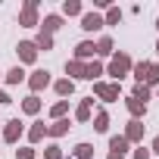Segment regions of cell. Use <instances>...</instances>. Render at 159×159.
Segmentation results:
<instances>
[{
	"mask_svg": "<svg viewBox=\"0 0 159 159\" xmlns=\"http://www.w3.org/2000/svg\"><path fill=\"white\" fill-rule=\"evenodd\" d=\"M131 66H134L131 53L119 50V53H112V56H109V62H106V75H112V81H116V84H122V78H128V75H131Z\"/></svg>",
	"mask_w": 159,
	"mask_h": 159,
	"instance_id": "6da1fadb",
	"label": "cell"
},
{
	"mask_svg": "<svg viewBox=\"0 0 159 159\" xmlns=\"http://www.w3.org/2000/svg\"><path fill=\"white\" fill-rule=\"evenodd\" d=\"M38 10H41V0H25L22 10H19V25H22V28H41Z\"/></svg>",
	"mask_w": 159,
	"mask_h": 159,
	"instance_id": "7a4b0ae2",
	"label": "cell"
},
{
	"mask_svg": "<svg viewBox=\"0 0 159 159\" xmlns=\"http://www.w3.org/2000/svg\"><path fill=\"white\" fill-rule=\"evenodd\" d=\"M91 97H97V100H103V103H116L119 97H122V84H116V81H94V94Z\"/></svg>",
	"mask_w": 159,
	"mask_h": 159,
	"instance_id": "3957f363",
	"label": "cell"
},
{
	"mask_svg": "<svg viewBox=\"0 0 159 159\" xmlns=\"http://www.w3.org/2000/svg\"><path fill=\"white\" fill-rule=\"evenodd\" d=\"M25 81H28V91L38 97L41 91H47V88L53 84V78H50V72H47V69H34V72L25 78Z\"/></svg>",
	"mask_w": 159,
	"mask_h": 159,
	"instance_id": "277c9868",
	"label": "cell"
},
{
	"mask_svg": "<svg viewBox=\"0 0 159 159\" xmlns=\"http://www.w3.org/2000/svg\"><path fill=\"white\" fill-rule=\"evenodd\" d=\"M16 53H19V66H34V62H38V47H34V41H19V44H16Z\"/></svg>",
	"mask_w": 159,
	"mask_h": 159,
	"instance_id": "5b68a950",
	"label": "cell"
},
{
	"mask_svg": "<svg viewBox=\"0 0 159 159\" xmlns=\"http://www.w3.org/2000/svg\"><path fill=\"white\" fill-rule=\"evenodd\" d=\"M22 134H25V125L19 122V116L3 122V140H7V143H19V140H22Z\"/></svg>",
	"mask_w": 159,
	"mask_h": 159,
	"instance_id": "8992f818",
	"label": "cell"
},
{
	"mask_svg": "<svg viewBox=\"0 0 159 159\" xmlns=\"http://www.w3.org/2000/svg\"><path fill=\"white\" fill-rule=\"evenodd\" d=\"M94 56H97V44H94V41H78V44H75L72 59H78V62H91Z\"/></svg>",
	"mask_w": 159,
	"mask_h": 159,
	"instance_id": "52a82bcc",
	"label": "cell"
},
{
	"mask_svg": "<svg viewBox=\"0 0 159 159\" xmlns=\"http://www.w3.org/2000/svg\"><path fill=\"white\" fill-rule=\"evenodd\" d=\"M128 143H143V122H137V119H131L128 125H125V134H122Z\"/></svg>",
	"mask_w": 159,
	"mask_h": 159,
	"instance_id": "ba28073f",
	"label": "cell"
},
{
	"mask_svg": "<svg viewBox=\"0 0 159 159\" xmlns=\"http://www.w3.org/2000/svg\"><path fill=\"white\" fill-rule=\"evenodd\" d=\"M94 119V97H84L75 106V122H91Z\"/></svg>",
	"mask_w": 159,
	"mask_h": 159,
	"instance_id": "9c48e42d",
	"label": "cell"
},
{
	"mask_svg": "<svg viewBox=\"0 0 159 159\" xmlns=\"http://www.w3.org/2000/svg\"><path fill=\"white\" fill-rule=\"evenodd\" d=\"M62 22H66V19H62L59 13H47V16L41 19V31H47V34H56V31L62 28Z\"/></svg>",
	"mask_w": 159,
	"mask_h": 159,
	"instance_id": "30bf717a",
	"label": "cell"
},
{
	"mask_svg": "<svg viewBox=\"0 0 159 159\" xmlns=\"http://www.w3.org/2000/svg\"><path fill=\"white\" fill-rule=\"evenodd\" d=\"M100 28H103V16H100V13H84V16H81V31L94 34V31H100Z\"/></svg>",
	"mask_w": 159,
	"mask_h": 159,
	"instance_id": "8fae6325",
	"label": "cell"
},
{
	"mask_svg": "<svg viewBox=\"0 0 159 159\" xmlns=\"http://www.w3.org/2000/svg\"><path fill=\"white\" fill-rule=\"evenodd\" d=\"M69 128H72V122H69V119H56V122H50V125H47V137L59 140V137H66V134H69Z\"/></svg>",
	"mask_w": 159,
	"mask_h": 159,
	"instance_id": "7c38bea8",
	"label": "cell"
},
{
	"mask_svg": "<svg viewBox=\"0 0 159 159\" xmlns=\"http://www.w3.org/2000/svg\"><path fill=\"white\" fill-rule=\"evenodd\" d=\"M25 78H28V75H25V69H22V66H13V69H7V72H3V84H7V88H16V84H22V81H25Z\"/></svg>",
	"mask_w": 159,
	"mask_h": 159,
	"instance_id": "4fadbf2b",
	"label": "cell"
},
{
	"mask_svg": "<svg viewBox=\"0 0 159 159\" xmlns=\"http://www.w3.org/2000/svg\"><path fill=\"white\" fill-rule=\"evenodd\" d=\"M100 75H106V66H103L100 59L84 62V81H100Z\"/></svg>",
	"mask_w": 159,
	"mask_h": 159,
	"instance_id": "5bb4252c",
	"label": "cell"
},
{
	"mask_svg": "<svg viewBox=\"0 0 159 159\" xmlns=\"http://www.w3.org/2000/svg\"><path fill=\"white\" fill-rule=\"evenodd\" d=\"M62 19H72V16H78L81 19L84 16V3L81 0H62V13H59Z\"/></svg>",
	"mask_w": 159,
	"mask_h": 159,
	"instance_id": "9a60e30c",
	"label": "cell"
},
{
	"mask_svg": "<svg viewBox=\"0 0 159 159\" xmlns=\"http://www.w3.org/2000/svg\"><path fill=\"white\" fill-rule=\"evenodd\" d=\"M66 78H69V81H84V62L66 59Z\"/></svg>",
	"mask_w": 159,
	"mask_h": 159,
	"instance_id": "2e32d148",
	"label": "cell"
},
{
	"mask_svg": "<svg viewBox=\"0 0 159 159\" xmlns=\"http://www.w3.org/2000/svg\"><path fill=\"white\" fill-rule=\"evenodd\" d=\"M25 137H28V147L41 143V140L47 137V125H44V122H31V128L25 131Z\"/></svg>",
	"mask_w": 159,
	"mask_h": 159,
	"instance_id": "e0dca14e",
	"label": "cell"
},
{
	"mask_svg": "<svg viewBox=\"0 0 159 159\" xmlns=\"http://www.w3.org/2000/svg\"><path fill=\"white\" fill-rule=\"evenodd\" d=\"M53 91H56L59 100H69V97L75 94V81H69V78H56V81H53Z\"/></svg>",
	"mask_w": 159,
	"mask_h": 159,
	"instance_id": "ac0fdd59",
	"label": "cell"
},
{
	"mask_svg": "<svg viewBox=\"0 0 159 159\" xmlns=\"http://www.w3.org/2000/svg\"><path fill=\"white\" fill-rule=\"evenodd\" d=\"M125 109H128V112H131V119H137V122H140V119L147 116V103H140V100H134L131 94L125 97Z\"/></svg>",
	"mask_w": 159,
	"mask_h": 159,
	"instance_id": "d6986e66",
	"label": "cell"
},
{
	"mask_svg": "<svg viewBox=\"0 0 159 159\" xmlns=\"http://www.w3.org/2000/svg\"><path fill=\"white\" fill-rule=\"evenodd\" d=\"M112 53H116L112 38H109V34H100V41H97V56H100V59H109Z\"/></svg>",
	"mask_w": 159,
	"mask_h": 159,
	"instance_id": "ffe728a7",
	"label": "cell"
},
{
	"mask_svg": "<svg viewBox=\"0 0 159 159\" xmlns=\"http://www.w3.org/2000/svg\"><path fill=\"white\" fill-rule=\"evenodd\" d=\"M143 84L153 91L159 88V62H147V75H143Z\"/></svg>",
	"mask_w": 159,
	"mask_h": 159,
	"instance_id": "44dd1931",
	"label": "cell"
},
{
	"mask_svg": "<svg viewBox=\"0 0 159 159\" xmlns=\"http://www.w3.org/2000/svg\"><path fill=\"white\" fill-rule=\"evenodd\" d=\"M41 106H44V103H41V97H34V94H28V97L22 100V112H25V116H38Z\"/></svg>",
	"mask_w": 159,
	"mask_h": 159,
	"instance_id": "7402d4cb",
	"label": "cell"
},
{
	"mask_svg": "<svg viewBox=\"0 0 159 159\" xmlns=\"http://www.w3.org/2000/svg\"><path fill=\"white\" fill-rule=\"evenodd\" d=\"M94 131H97V134H106V131H109V112H106V109H97V112H94Z\"/></svg>",
	"mask_w": 159,
	"mask_h": 159,
	"instance_id": "603a6c76",
	"label": "cell"
},
{
	"mask_svg": "<svg viewBox=\"0 0 159 159\" xmlns=\"http://www.w3.org/2000/svg\"><path fill=\"white\" fill-rule=\"evenodd\" d=\"M128 147H131V143H128L122 134H112V137H109V153H119V156H125V153H128Z\"/></svg>",
	"mask_w": 159,
	"mask_h": 159,
	"instance_id": "cb8c5ba5",
	"label": "cell"
},
{
	"mask_svg": "<svg viewBox=\"0 0 159 159\" xmlns=\"http://www.w3.org/2000/svg\"><path fill=\"white\" fill-rule=\"evenodd\" d=\"M72 156H75V159H94V143H88V140H81V143H75Z\"/></svg>",
	"mask_w": 159,
	"mask_h": 159,
	"instance_id": "d4e9b609",
	"label": "cell"
},
{
	"mask_svg": "<svg viewBox=\"0 0 159 159\" xmlns=\"http://www.w3.org/2000/svg\"><path fill=\"white\" fill-rule=\"evenodd\" d=\"M34 47H38V53L44 50H53V34H47V31H38V38H34Z\"/></svg>",
	"mask_w": 159,
	"mask_h": 159,
	"instance_id": "484cf974",
	"label": "cell"
},
{
	"mask_svg": "<svg viewBox=\"0 0 159 159\" xmlns=\"http://www.w3.org/2000/svg\"><path fill=\"white\" fill-rule=\"evenodd\" d=\"M66 116H69V100H56L50 106V119L56 122V119H66Z\"/></svg>",
	"mask_w": 159,
	"mask_h": 159,
	"instance_id": "4316f807",
	"label": "cell"
},
{
	"mask_svg": "<svg viewBox=\"0 0 159 159\" xmlns=\"http://www.w3.org/2000/svg\"><path fill=\"white\" fill-rule=\"evenodd\" d=\"M122 16H125V13H122L119 7H109V10H106V16H103V25H119V22H122Z\"/></svg>",
	"mask_w": 159,
	"mask_h": 159,
	"instance_id": "83f0119b",
	"label": "cell"
},
{
	"mask_svg": "<svg viewBox=\"0 0 159 159\" xmlns=\"http://www.w3.org/2000/svg\"><path fill=\"white\" fill-rule=\"evenodd\" d=\"M131 97H134V100H140V103H147V100L153 97V91H150L147 84H134V91H131Z\"/></svg>",
	"mask_w": 159,
	"mask_h": 159,
	"instance_id": "f1b7e54d",
	"label": "cell"
},
{
	"mask_svg": "<svg viewBox=\"0 0 159 159\" xmlns=\"http://www.w3.org/2000/svg\"><path fill=\"white\" fill-rule=\"evenodd\" d=\"M131 75H134V81H137V84H143V75H147V59L134 62V66H131Z\"/></svg>",
	"mask_w": 159,
	"mask_h": 159,
	"instance_id": "f546056e",
	"label": "cell"
},
{
	"mask_svg": "<svg viewBox=\"0 0 159 159\" xmlns=\"http://www.w3.org/2000/svg\"><path fill=\"white\" fill-rule=\"evenodd\" d=\"M44 159H66V156H62V147H59V143H47V147H44Z\"/></svg>",
	"mask_w": 159,
	"mask_h": 159,
	"instance_id": "4dcf8cb0",
	"label": "cell"
},
{
	"mask_svg": "<svg viewBox=\"0 0 159 159\" xmlns=\"http://www.w3.org/2000/svg\"><path fill=\"white\" fill-rule=\"evenodd\" d=\"M16 159H38V150L34 147H19L16 150Z\"/></svg>",
	"mask_w": 159,
	"mask_h": 159,
	"instance_id": "1f68e13d",
	"label": "cell"
},
{
	"mask_svg": "<svg viewBox=\"0 0 159 159\" xmlns=\"http://www.w3.org/2000/svg\"><path fill=\"white\" fill-rule=\"evenodd\" d=\"M131 159H153V153H150V147H143V143H140V147L131 153Z\"/></svg>",
	"mask_w": 159,
	"mask_h": 159,
	"instance_id": "d6a6232c",
	"label": "cell"
},
{
	"mask_svg": "<svg viewBox=\"0 0 159 159\" xmlns=\"http://www.w3.org/2000/svg\"><path fill=\"white\" fill-rule=\"evenodd\" d=\"M10 103H13V97H10L3 88H0V106H10Z\"/></svg>",
	"mask_w": 159,
	"mask_h": 159,
	"instance_id": "836d02e7",
	"label": "cell"
},
{
	"mask_svg": "<svg viewBox=\"0 0 159 159\" xmlns=\"http://www.w3.org/2000/svg\"><path fill=\"white\" fill-rule=\"evenodd\" d=\"M150 153H153V156H159V134L153 137V143H150Z\"/></svg>",
	"mask_w": 159,
	"mask_h": 159,
	"instance_id": "e575fe53",
	"label": "cell"
},
{
	"mask_svg": "<svg viewBox=\"0 0 159 159\" xmlns=\"http://www.w3.org/2000/svg\"><path fill=\"white\" fill-rule=\"evenodd\" d=\"M94 7H97V10H109L112 3H109V0H94Z\"/></svg>",
	"mask_w": 159,
	"mask_h": 159,
	"instance_id": "d590c367",
	"label": "cell"
},
{
	"mask_svg": "<svg viewBox=\"0 0 159 159\" xmlns=\"http://www.w3.org/2000/svg\"><path fill=\"white\" fill-rule=\"evenodd\" d=\"M106 159H125V156H119V153H109V156H106Z\"/></svg>",
	"mask_w": 159,
	"mask_h": 159,
	"instance_id": "8d00e7d4",
	"label": "cell"
},
{
	"mask_svg": "<svg viewBox=\"0 0 159 159\" xmlns=\"http://www.w3.org/2000/svg\"><path fill=\"white\" fill-rule=\"evenodd\" d=\"M156 56H159V41H156Z\"/></svg>",
	"mask_w": 159,
	"mask_h": 159,
	"instance_id": "74e56055",
	"label": "cell"
},
{
	"mask_svg": "<svg viewBox=\"0 0 159 159\" xmlns=\"http://www.w3.org/2000/svg\"><path fill=\"white\" fill-rule=\"evenodd\" d=\"M0 81H3V69H0Z\"/></svg>",
	"mask_w": 159,
	"mask_h": 159,
	"instance_id": "f35d334b",
	"label": "cell"
},
{
	"mask_svg": "<svg viewBox=\"0 0 159 159\" xmlns=\"http://www.w3.org/2000/svg\"><path fill=\"white\" fill-rule=\"evenodd\" d=\"M156 31H159V19H156Z\"/></svg>",
	"mask_w": 159,
	"mask_h": 159,
	"instance_id": "ab89813d",
	"label": "cell"
},
{
	"mask_svg": "<svg viewBox=\"0 0 159 159\" xmlns=\"http://www.w3.org/2000/svg\"><path fill=\"white\" fill-rule=\"evenodd\" d=\"M0 125H3V119H0Z\"/></svg>",
	"mask_w": 159,
	"mask_h": 159,
	"instance_id": "60d3db41",
	"label": "cell"
},
{
	"mask_svg": "<svg viewBox=\"0 0 159 159\" xmlns=\"http://www.w3.org/2000/svg\"><path fill=\"white\" fill-rule=\"evenodd\" d=\"M156 94H159V88H156Z\"/></svg>",
	"mask_w": 159,
	"mask_h": 159,
	"instance_id": "b9f144b4",
	"label": "cell"
}]
</instances>
